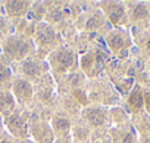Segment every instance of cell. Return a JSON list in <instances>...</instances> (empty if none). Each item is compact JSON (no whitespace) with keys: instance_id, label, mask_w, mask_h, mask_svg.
Instances as JSON below:
<instances>
[{"instance_id":"obj_22","label":"cell","mask_w":150,"mask_h":143,"mask_svg":"<svg viewBox=\"0 0 150 143\" xmlns=\"http://www.w3.org/2000/svg\"><path fill=\"white\" fill-rule=\"evenodd\" d=\"M2 143H11V142H8V140H3V142H2Z\"/></svg>"},{"instance_id":"obj_13","label":"cell","mask_w":150,"mask_h":143,"mask_svg":"<svg viewBox=\"0 0 150 143\" xmlns=\"http://www.w3.org/2000/svg\"><path fill=\"white\" fill-rule=\"evenodd\" d=\"M54 125H56L59 130H66V128H68V125H69V122H68V120L57 118V120L54 121Z\"/></svg>"},{"instance_id":"obj_7","label":"cell","mask_w":150,"mask_h":143,"mask_svg":"<svg viewBox=\"0 0 150 143\" xmlns=\"http://www.w3.org/2000/svg\"><path fill=\"white\" fill-rule=\"evenodd\" d=\"M27 3L25 2H9L8 3V11L11 14H19L22 11H25Z\"/></svg>"},{"instance_id":"obj_8","label":"cell","mask_w":150,"mask_h":143,"mask_svg":"<svg viewBox=\"0 0 150 143\" xmlns=\"http://www.w3.org/2000/svg\"><path fill=\"white\" fill-rule=\"evenodd\" d=\"M108 11H109V16H110V19H112L113 22H116V21L122 16V14H124V11H122V8H121L119 5H112Z\"/></svg>"},{"instance_id":"obj_5","label":"cell","mask_w":150,"mask_h":143,"mask_svg":"<svg viewBox=\"0 0 150 143\" xmlns=\"http://www.w3.org/2000/svg\"><path fill=\"white\" fill-rule=\"evenodd\" d=\"M53 38H54V34H53V31L49 28V27H41L40 28V31H38V40L41 41V43H50V41H53Z\"/></svg>"},{"instance_id":"obj_3","label":"cell","mask_w":150,"mask_h":143,"mask_svg":"<svg viewBox=\"0 0 150 143\" xmlns=\"http://www.w3.org/2000/svg\"><path fill=\"white\" fill-rule=\"evenodd\" d=\"M15 92L21 99H28L31 96V86L27 81H18L15 84Z\"/></svg>"},{"instance_id":"obj_20","label":"cell","mask_w":150,"mask_h":143,"mask_svg":"<svg viewBox=\"0 0 150 143\" xmlns=\"http://www.w3.org/2000/svg\"><path fill=\"white\" fill-rule=\"evenodd\" d=\"M125 143H131V136H127V139H125Z\"/></svg>"},{"instance_id":"obj_11","label":"cell","mask_w":150,"mask_h":143,"mask_svg":"<svg viewBox=\"0 0 150 143\" xmlns=\"http://www.w3.org/2000/svg\"><path fill=\"white\" fill-rule=\"evenodd\" d=\"M129 103H131L132 106H135V108H140V106H141V103H143L141 95H140L138 92H134V93H132V96L129 97Z\"/></svg>"},{"instance_id":"obj_16","label":"cell","mask_w":150,"mask_h":143,"mask_svg":"<svg viewBox=\"0 0 150 143\" xmlns=\"http://www.w3.org/2000/svg\"><path fill=\"white\" fill-rule=\"evenodd\" d=\"M105 53H102V52H99L97 53V66H99V69L102 68V65H103V59H105Z\"/></svg>"},{"instance_id":"obj_4","label":"cell","mask_w":150,"mask_h":143,"mask_svg":"<svg viewBox=\"0 0 150 143\" xmlns=\"http://www.w3.org/2000/svg\"><path fill=\"white\" fill-rule=\"evenodd\" d=\"M13 108V99L9 93H0V109L9 112Z\"/></svg>"},{"instance_id":"obj_12","label":"cell","mask_w":150,"mask_h":143,"mask_svg":"<svg viewBox=\"0 0 150 143\" xmlns=\"http://www.w3.org/2000/svg\"><path fill=\"white\" fill-rule=\"evenodd\" d=\"M122 44H124V40H122L121 36H113V37L110 38V46H112V49L118 50V49L122 47Z\"/></svg>"},{"instance_id":"obj_2","label":"cell","mask_w":150,"mask_h":143,"mask_svg":"<svg viewBox=\"0 0 150 143\" xmlns=\"http://www.w3.org/2000/svg\"><path fill=\"white\" fill-rule=\"evenodd\" d=\"M8 125H9L11 131L15 133V134H24L25 133V125H24V122L21 121L19 117H15V115L9 117L8 118Z\"/></svg>"},{"instance_id":"obj_17","label":"cell","mask_w":150,"mask_h":143,"mask_svg":"<svg viewBox=\"0 0 150 143\" xmlns=\"http://www.w3.org/2000/svg\"><path fill=\"white\" fill-rule=\"evenodd\" d=\"M3 31H5V21L0 16V34H3Z\"/></svg>"},{"instance_id":"obj_10","label":"cell","mask_w":150,"mask_h":143,"mask_svg":"<svg viewBox=\"0 0 150 143\" xmlns=\"http://www.w3.org/2000/svg\"><path fill=\"white\" fill-rule=\"evenodd\" d=\"M24 73L28 75H37L38 74V66L34 62H25L24 63Z\"/></svg>"},{"instance_id":"obj_15","label":"cell","mask_w":150,"mask_h":143,"mask_svg":"<svg viewBox=\"0 0 150 143\" xmlns=\"http://www.w3.org/2000/svg\"><path fill=\"white\" fill-rule=\"evenodd\" d=\"M9 77V71L8 68L3 65V63H0V80H6Z\"/></svg>"},{"instance_id":"obj_6","label":"cell","mask_w":150,"mask_h":143,"mask_svg":"<svg viewBox=\"0 0 150 143\" xmlns=\"http://www.w3.org/2000/svg\"><path fill=\"white\" fill-rule=\"evenodd\" d=\"M87 115H88V120H90L94 125H100V124L103 122V120H105V115L102 114L100 109H90V111L87 112Z\"/></svg>"},{"instance_id":"obj_14","label":"cell","mask_w":150,"mask_h":143,"mask_svg":"<svg viewBox=\"0 0 150 143\" xmlns=\"http://www.w3.org/2000/svg\"><path fill=\"white\" fill-rule=\"evenodd\" d=\"M134 15H135L137 18H141V16H146V15H147V11H146V8H144L143 5H138V6L135 8V11H134Z\"/></svg>"},{"instance_id":"obj_9","label":"cell","mask_w":150,"mask_h":143,"mask_svg":"<svg viewBox=\"0 0 150 143\" xmlns=\"http://www.w3.org/2000/svg\"><path fill=\"white\" fill-rule=\"evenodd\" d=\"M57 60H59V63H62L63 66H69V65H72V62H74V56H72V53H69V52H60V53L57 55Z\"/></svg>"},{"instance_id":"obj_21","label":"cell","mask_w":150,"mask_h":143,"mask_svg":"<svg viewBox=\"0 0 150 143\" xmlns=\"http://www.w3.org/2000/svg\"><path fill=\"white\" fill-rule=\"evenodd\" d=\"M147 49L150 50V38H149V41H147Z\"/></svg>"},{"instance_id":"obj_19","label":"cell","mask_w":150,"mask_h":143,"mask_svg":"<svg viewBox=\"0 0 150 143\" xmlns=\"http://www.w3.org/2000/svg\"><path fill=\"white\" fill-rule=\"evenodd\" d=\"M69 78H71L72 83H78V77H77V75H72V77H69Z\"/></svg>"},{"instance_id":"obj_18","label":"cell","mask_w":150,"mask_h":143,"mask_svg":"<svg viewBox=\"0 0 150 143\" xmlns=\"http://www.w3.org/2000/svg\"><path fill=\"white\" fill-rule=\"evenodd\" d=\"M90 62H91V59H90V58H84V59H83V66H88V65H90Z\"/></svg>"},{"instance_id":"obj_1","label":"cell","mask_w":150,"mask_h":143,"mask_svg":"<svg viewBox=\"0 0 150 143\" xmlns=\"http://www.w3.org/2000/svg\"><path fill=\"white\" fill-rule=\"evenodd\" d=\"M27 50H28L27 43L19 41V40H11V41H8V44H6V52H8V55H11V56H13V58H21L24 53H27Z\"/></svg>"}]
</instances>
